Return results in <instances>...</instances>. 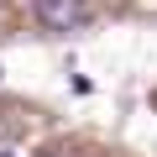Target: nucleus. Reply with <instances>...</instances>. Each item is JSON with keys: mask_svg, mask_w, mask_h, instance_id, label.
<instances>
[{"mask_svg": "<svg viewBox=\"0 0 157 157\" xmlns=\"http://www.w3.org/2000/svg\"><path fill=\"white\" fill-rule=\"evenodd\" d=\"M6 136H16V121H6V110H0V141Z\"/></svg>", "mask_w": 157, "mask_h": 157, "instance_id": "3", "label": "nucleus"}, {"mask_svg": "<svg viewBox=\"0 0 157 157\" xmlns=\"http://www.w3.org/2000/svg\"><path fill=\"white\" fill-rule=\"evenodd\" d=\"M0 78H6V68H0Z\"/></svg>", "mask_w": 157, "mask_h": 157, "instance_id": "5", "label": "nucleus"}, {"mask_svg": "<svg viewBox=\"0 0 157 157\" xmlns=\"http://www.w3.org/2000/svg\"><path fill=\"white\" fill-rule=\"evenodd\" d=\"M37 21L47 32H78L89 21V0H37Z\"/></svg>", "mask_w": 157, "mask_h": 157, "instance_id": "1", "label": "nucleus"}, {"mask_svg": "<svg viewBox=\"0 0 157 157\" xmlns=\"http://www.w3.org/2000/svg\"><path fill=\"white\" fill-rule=\"evenodd\" d=\"M0 157H16V152H11V147H0Z\"/></svg>", "mask_w": 157, "mask_h": 157, "instance_id": "4", "label": "nucleus"}, {"mask_svg": "<svg viewBox=\"0 0 157 157\" xmlns=\"http://www.w3.org/2000/svg\"><path fill=\"white\" fill-rule=\"evenodd\" d=\"M42 157H84V152H73V147H47Z\"/></svg>", "mask_w": 157, "mask_h": 157, "instance_id": "2", "label": "nucleus"}]
</instances>
